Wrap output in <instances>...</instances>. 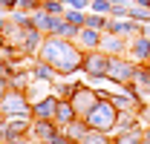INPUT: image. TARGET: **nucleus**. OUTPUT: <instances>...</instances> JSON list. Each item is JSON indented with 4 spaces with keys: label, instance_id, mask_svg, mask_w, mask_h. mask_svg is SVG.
Listing matches in <instances>:
<instances>
[{
    "label": "nucleus",
    "instance_id": "393cba45",
    "mask_svg": "<svg viewBox=\"0 0 150 144\" xmlns=\"http://www.w3.org/2000/svg\"><path fill=\"white\" fill-rule=\"evenodd\" d=\"M0 6L3 9H12V6H18V0H0Z\"/></svg>",
    "mask_w": 150,
    "mask_h": 144
},
{
    "label": "nucleus",
    "instance_id": "9d476101",
    "mask_svg": "<svg viewBox=\"0 0 150 144\" xmlns=\"http://www.w3.org/2000/svg\"><path fill=\"white\" fill-rule=\"evenodd\" d=\"M55 130H58L55 121H40V118H35V124H32V136L40 138L43 144H49V138L55 136Z\"/></svg>",
    "mask_w": 150,
    "mask_h": 144
},
{
    "label": "nucleus",
    "instance_id": "aec40b11",
    "mask_svg": "<svg viewBox=\"0 0 150 144\" xmlns=\"http://www.w3.org/2000/svg\"><path fill=\"white\" fill-rule=\"evenodd\" d=\"M84 26H90V29H98V32H101V29L107 26V18H104V15H98V12H95V15H87Z\"/></svg>",
    "mask_w": 150,
    "mask_h": 144
},
{
    "label": "nucleus",
    "instance_id": "6ab92c4d",
    "mask_svg": "<svg viewBox=\"0 0 150 144\" xmlns=\"http://www.w3.org/2000/svg\"><path fill=\"white\" fill-rule=\"evenodd\" d=\"M81 144H110V141H107V133H101V130H90V133L81 138Z\"/></svg>",
    "mask_w": 150,
    "mask_h": 144
},
{
    "label": "nucleus",
    "instance_id": "6e6552de",
    "mask_svg": "<svg viewBox=\"0 0 150 144\" xmlns=\"http://www.w3.org/2000/svg\"><path fill=\"white\" fill-rule=\"evenodd\" d=\"M78 118V112H75V107H72V101L69 98H58V107H55V121L58 127H67L69 121H75Z\"/></svg>",
    "mask_w": 150,
    "mask_h": 144
},
{
    "label": "nucleus",
    "instance_id": "9b49d317",
    "mask_svg": "<svg viewBox=\"0 0 150 144\" xmlns=\"http://www.w3.org/2000/svg\"><path fill=\"white\" fill-rule=\"evenodd\" d=\"M130 55H133V61H150V37L139 35L130 43Z\"/></svg>",
    "mask_w": 150,
    "mask_h": 144
},
{
    "label": "nucleus",
    "instance_id": "0eeeda50",
    "mask_svg": "<svg viewBox=\"0 0 150 144\" xmlns=\"http://www.w3.org/2000/svg\"><path fill=\"white\" fill-rule=\"evenodd\" d=\"M55 107H58V98H55V95L38 98L35 104H32V118H40V121H52V118H55Z\"/></svg>",
    "mask_w": 150,
    "mask_h": 144
},
{
    "label": "nucleus",
    "instance_id": "412c9836",
    "mask_svg": "<svg viewBox=\"0 0 150 144\" xmlns=\"http://www.w3.org/2000/svg\"><path fill=\"white\" fill-rule=\"evenodd\" d=\"M40 9L49 15H64V0H46V3H40Z\"/></svg>",
    "mask_w": 150,
    "mask_h": 144
},
{
    "label": "nucleus",
    "instance_id": "f3484780",
    "mask_svg": "<svg viewBox=\"0 0 150 144\" xmlns=\"http://www.w3.org/2000/svg\"><path fill=\"white\" fill-rule=\"evenodd\" d=\"M127 18L136 20V23H150V9H147V6H136V3H130Z\"/></svg>",
    "mask_w": 150,
    "mask_h": 144
},
{
    "label": "nucleus",
    "instance_id": "c756f323",
    "mask_svg": "<svg viewBox=\"0 0 150 144\" xmlns=\"http://www.w3.org/2000/svg\"><path fill=\"white\" fill-rule=\"evenodd\" d=\"M142 144H150V130L144 133V141H142Z\"/></svg>",
    "mask_w": 150,
    "mask_h": 144
},
{
    "label": "nucleus",
    "instance_id": "423d86ee",
    "mask_svg": "<svg viewBox=\"0 0 150 144\" xmlns=\"http://www.w3.org/2000/svg\"><path fill=\"white\" fill-rule=\"evenodd\" d=\"M72 101V107H75V112L84 118L90 109L95 107V101H98V92H93V87H87V84H81L78 90H75V95L69 98Z\"/></svg>",
    "mask_w": 150,
    "mask_h": 144
},
{
    "label": "nucleus",
    "instance_id": "1a4fd4ad",
    "mask_svg": "<svg viewBox=\"0 0 150 144\" xmlns=\"http://www.w3.org/2000/svg\"><path fill=\"white\" fill-rule=\"evenodd\" d=\"M78 46L87 49V52L90 49H98L101 46V32L98 29H90V26H81L78 29Z\"/></svg>",
    "mask_w": 150,
    "mask_h": 144
},
{
    "label": "nucleus",
    "instance_id": "a211bd4d",
    "mask_svg": "<svg viewBox=\"0 0 150 144\" xmlns=\"http://www.w3.org/2000/svg\"><path fill=\"white\" fill-rule=\"evenodd\" d=\"M64 18H67V23H72V26H84V20H87V15L81 12V9H64Z\"/></svg>",
    "mask_w": 150,
    "mask_h": 144
},
{
    "label": "nucleus",
    "instance_id": "dca6fc26",
    "mask_svg": "<svg viewBox=\"0 0 150 144\" xmlns=\"http://www.w3.org/2000/svg\"><path fill=\"white\" fill-rule=\"evenodd\" d=\"M101 49L107 55H118V52L127 49V43H124V37H104V40H101Z\"/></svg>",
    "mask_w": 150,
    "mask_h": 144
},
{
    "label": "nucleus",
    "instance_id": "39448f33",
    "mask_svg": "<svg viewBox=\"0 0 150 144\" xmlns=\"http://www.w3.org/2000/svg\"><path fill=\"white\" fill-rule=\"evenodd\" d=\"M107 66H110V55L93 49V52L84 55V66L81 69L87 72V75H93V78H107Z\"/></svg>",
    "mask_w": 150,
    "mask_h": 144
},
{
    "label": "nucleus",
    "instance_id": "cd10ccee",
    "mask_svg": "<svg viewBox=\"0 0 150 144\" xmlns=\"http://www.w3.org/2000/svg\"><path fill=\"white\" fill-rule=\"evenodd\" d=\"M12 144H29V141H23V136H20V138H12Z\"/></svg>",
    "mask_w": 150,
    "mask_h": 144
},
{
    "label": "nucleus",
    "instance_id": "b1692460",
    "mask_svg": "<svg viewBox=\"0 0 150 144\" xmlns=\"http://www.w3.org/2000/svg\"><path fill=\"white\" fill-rule=\"evenodd\" d=\"M64 6L67 9H84V6H90V0H64Z\"/></svg>",
    "mask_w": 150,
    "mask_h": 144
},
{
    "label": "nucleus",
    "instance_id": "f03ea898",
    "mask_svg": "<svg viewBox=\"0 0 150 144\" xmlns=\"http://www.w3.org/2000/svg\"><path fill=\"white\" fill-rule=\"evenodd\" d=\"M118 115H121V112H118V107L112 104L110 95H107V98H98V101H95V107L84 115V121L90 124V130H101V133H107V136H110L112 130H115Z\"/></svg>",
    "mask_w": 150,
    "mask_h": 144
},
{
    "label": "nucleus",
    "instance_id": "bb28decb",
    "mask_svg": "<svg viewBox=\"0 0 150 144\" xmlns=\"http://www.w3.org/2000/svg\"><path fill=\"white\" fill-rule=\"evenodd\" d=\"M133 3H136V6H147V9H150V0H133Z\"/></svg>",
    "mask_w": 150,
    "mask_h": 144
},
{
    "label": "nucleus",
    "instance_id": "72a5a7b5",
    "mask_svg": "<svg viewBox=\"0 0 150 144\" xmlns=\"http://www.w3.org/2000/svg\"><path fill=\"white\" fill-rule=\"evenodd\" d=\"M40 3H46V0H40Z\"/></svg>",
    "mask_w": 150,
    "mask_h": 144
},
{
    "label": "nucleus",
    "instance_id": "20e7f679",
    "mask_svg": "<svg viewBox=\"0 0 150 144\" xmlns=\"http://www.w3.org/2000/svg\"><path fill=\"white\" fill-rule=\"evenodd\" d=\"M136 61H124V58H115L110 55V66H107V78L115 81V84H124V81H133L136 78Z\"/></svg>",
    "mask_w": 150,
    "mask_h": 144
},
{
    "label": "nucleus",
    "instance_id": "2eb2a0df",
    "mask_svg": "<svg viewBox=\"0 0 150 144\" xmlns=\"http://www.w3.org/2000/svg\"><path fill=\"white\" fill-rule=\"evenodd\" d=\"M58 69L52 66V64H46V61H40V64H35V69H32V78H38V81H55Z\"/></svg>",
    "mask_w": 150,
    "mask_h": 144
},
{
    "label": "nucleus",
    "instance_id": "f257e3e1",
    "mask_svg": "<svg viewBox=\"0 0 150 144\" xmlns=\"http://www.w3.org/2000/svg\"><path fill=\"white\" fill-rule=\"evenodd\" d=\"M40 61H46V64H52L58 69V75H72L84 66V49L75 43V40H67V37H49V40H43V46H40Z\"/></svg>",
    "mask_w": 150,
    "mask_h": 144
},
{
    "label": "nucleus",
    "instance_id": "4be33fe9",
    "mask_svg": "<svg viewBox=\"0 0 150 144\" xmlns=\"http://www.w3.org/2000/svg\"><path fill=\"white\" fill-rule=\"evenodd\" d=\"M90 6H93V12H98V15H110L112 0H90Z\"/></svg>",
    "mask_w": 150,
    "mask_h": 144
},
{
    "label": "nucleus",
    "instance_id": "4468645a",
    "mask_svg": "<svg viewBox=\"0 0 150 144\" xmlns=\"http://www.w3.org/2000/svg\"><path fill=\"white\" fill-rule=\"evenodd\" d=\"M64 130L69 133V138H72L75 144H81V138H84V136L90 133V124H87L84 118H75V121H69V124L64 127Z\"/></svg>",
    "mask_w": 150,
    "mask_h": 144
},
{
    "label": "nucleus",
    "instance_id": "5701e85b",
    "mask_svg": "<svg viewBox=\"0 0 150 144\" xmlns=\"http://www.w3.org/2000/svg\"><path fill=\"white\" fill-rule=\"evenodd\" d=\"M78 87H81V84H61V87H58V98H72Z\"/></svg>",
    "mask_w": 150,
    "mask_h": 144
},
{
    "label": "nucleus",
    "instance_id": "2f4dec72",
    "mask_svg": "<svg viewBox=\"0 0 150 144\" xmlns=\"http://www.w3.org/2000/svg\"><path fill=\"white\" fill-rule=\"evenodd\" d=\"M3 46H6V37H3V35H0V49H3Z\"/></svg>",
    "mask_w": 150,
    "mask_h": 144
},
{
    "label": "nucleus",
    "instance_id": "7ed1b4c3",
    "mask_svg": "<svg viewBox=\"0 0 150 144\" xmlns=\"http://www.w3.org/2000/svg\"><path fill=\"white\" fill-rule=\"evenodd\" d=\"M0 112H3L6 118H20L23 112H32L26 92H20V90H9V92H3V98H0Z\"/></svg>",
    "mask_w": 150,
    "mask_h": 144
},
{
    "label": "nucleus",
    "instance_id": "f8f14e48",
    "mask_svg": "<svg viewBox=\"0 0 150 144\" xmlns=\"http://www.w3.org/2000/svg\"><path fill=\"white\" fill-rule=\"evenodd\" d=\"M142 141H144V127L142 124H136V127L115 136V144H142Z\"/></svg>",
    "mask_w": 150,
    "mask_h": 144
},
{
    "label": "nucleus",
    "instance_id": "ddd939ff",
    "mask_svg": "<svg viewBox=\"0 0 150 144\" xmlns=\"http://www.w3.org/2000/svg\"><path fill=\"white\" fill-rule=\"evenodd\" d=\"M107 29L112 35H142V26L133 20V23H121V20H107Z\"/></svg>",
    "mask_w": 150,
    "mask_h": 144
},
{
    "label": "nucleus",
    "instance_id": "c85d7f7f",
    "mask_svg": "<svg viewBox=\"0 0 150 144\" xmlns=\"http://www.w3.org/2000/svg\"><path fill=\"white\" fill-rule=\"evenodd\" d=\"M3 72H6V61L0 58V75H3Z\"/></svg>",
    "mask_w": 150,
    "mask_h": 144
},
{
    "label": "nucleus",
    "instance_id": "a878e982",
    "mask_svg": "<svg viewBox=\"0 0 150 144\" xmlns=\"http://www.w3.org/2000/svg\"><path fill=\"white\" fill-rule=\"evenodd\" d=\"M133 0H112V6H130Z\"/></svg>",
    "mask_w": 150,
    "mask_h": 144
},
{
    "label": "nucleus",
    "instance_id": "7c9ffc66",
    "mask_svg": "<svg viewBox=\"0 0 150 144\" xmlns=\"http://www.w3.org/2000/svg\"><path fill=\"white\" fill-rule=\"evenodd\" d=\"M3 29H6V20H3V18H0V32H3Z\"/></svg>",
    "mask_w": 150,
    "mask_h": 144
},
{
    "label": "nucleus",
    "instance_id": "473e14b6",
    "mask_svg": "<svg viewBox=\"0 0 150 144\" xmlns=\"http://www.w3.org/2000/svg\"><path fill=\"white\" fill-rule=\"evenodd\" d=\"M3 92H6V90H3V81H0V98H3Z\"/></svg>",
    "mask_w": 150,
    "mask_h": 144
}]
</instances>
